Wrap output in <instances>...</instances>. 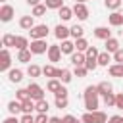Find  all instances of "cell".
<instances>
[{"mask_svg": "<svg viewBox=\"0 0 123 123\" xmlns=\"http://www.w3.org/2000/svg\"><path fill=\"white\" fill-rule=\"evenodd\" d=\"M98 88L96 86H86L85 88V94H83V98H85V108L88 110V111H96L98 110Z\"/></svg>", "mask_w": 123, "mask_h": 123, "instance_id": "cell-1", "label": "cell"}, {"mask_svg": "<svg viewBox=\"0 0 123 123\" xmlns=\"http://www.w3.org/2000/svg\"><path fill=\"white\" fill-rule=\"evenodd\" d=\"M48 25H35L31 31H29V35H31V40H42V38H46L48 37Z\"/></svg>", "mask_w": 123, "mask_h": 123, "instance_id": "cell-2", "label": "cell"}, {"mask_svg": "<svg viewBox=\"0 0 123 123\" xmlns=\"http://www.w3.org/2000/svg\"><path fill=\"white\" fill-rule=\"evenodd\" d=\"M48 48H50V44H46V38H42V40H31V44H29V50L33 54H44V52H48Z\"/></svg>", "mask_w": 123, "mask_h": 123, "instance_id": "cell-3", "label": "cell"}, {"mask_svg": "<svg viewBox=\"0 0 123 123\" xmlns=\"http://www.w3.org/2000/svg\"><path fill=\"white\" fill-rule=\"evenodd\" d=\"M27 90H29V94H31V100H35V102L44 100V90H42L40 85H37V83H29Z\"/></svg>", "mask_w": 123, "mask_h": 123, "instance_id": "cell-4", "label": "cell"}, {"mask_svg": "<svg viewBox=\"0 0 123 123\" xmlns=\"http://www.w3.org/2000/svg\"><path fill=\"white\" fill-rule=\"evenodd\" d=\"M10 65H12V56H10L8 48H2V52H0V71H10Z\"/></svg>", "mask_w": 123, "mask_h": 123, "instance_id": "cell-5", "label": "cell"}, {"mask_svg": "<svg viewBox=\"0 0 123 123\" xmlns=\"http://www.w3.org/2000/svg\"><path fill=\"white\" fill-rule=\"evenodd\" d=\"M88 8H86V4H77L75 2V6H73V15H77V19H81V21H85L86 17H88Z\"/></svg>", "mask_w": 123, "mask_h": 123, "instance_id": "cell-6", "label": "cell"}, {"mask_svg": "<svg viewBox=\"0 0 123 123\" xmlns=\"http://www.w3.org/2000/svg\"><path fill=\"white\" fill-rule=\"evenodd\" d=\"M13 13H15V10H13L10 4H4V6L0 8V21H12Z\"/></svg>", "mask_w": 123, "mask_h": 123, "instance_id": "cell-7", "label": "cell"}, {"mask_svg": "<svg viewBox=\"0 0 123 123\" xmlns=\"http://www.w3.org/2000/svg\"><path fill=\"white\" fill-rule=\"evenodd\" d=\"M85 63H86L85 52H73V54H71V65H73V67H83Z\"/></svg>", "mask_w": 123, "mask_h": 123, "instance_id": "cell-8", "label": "cell"}, {"mask_svg": "<svg viewBox=\"0 0 123 123\" xmlns=\"http://www.w3.org/2000/svg\"><path fill=\"white\" fill-rule=\"evenodd\" d=\"M54 35H56V38H58V40H67V37L71 35V29H67L65 25H56Z\"/></svg>", "mask_w": 123, "mask_h": 123, "instance_id": "cell-9", "label": "cell"}, {"mask_svg": "<svg viewBox=\"0 0 123 123\" xmlns=\"http://www.w3.org/2000/svg\"><path fill=\"white\" fill-rule=\"evenodd\" d=\"M48 60L50 62H60V58H62V48L58 46V44H50V48H48Z\"/></svg>", "mask_w": 123, "mask_h": 123, "instance_id": "cell-10", "label": "cell"}, {"mask_svg": "<svg viewBox=\"0 0 123 123\" xmlns=\"http://www.w3.org/2000/svg\"><path fill=\"white\" fill-rule=\"evenodd\" d=\"M19 27L31 31V29L35 27V17H33V15H21V17H19Z\"/></svg>", "mask_w": 123, "mask_h": 123, "instance_id": "cell-11", "label": "cell"}, {"mask_svg": "<svg viewBox=\"0 0 123 123\" xmlns=\"http://www.w3.org/2000/svg\"><path fill=\"white\" fill-rule=\"evenodd\" d=\"M108 21H110L111 27H121V25H123V13H119V12H111V13L108 15Z\"/></svg>", "mask_w": 123, "mask_h": 123, "instance_id": "cell-12", "label": "cell"}, {"mask_svg": "<svg viewBox=\"0 0 123 123\" xmlns=\"http://www.w3.org/2000/svg\"><path fill=\"white\" fill-rule=\"evenodd\" d=\"M94 37L100 38V40H108V38H111V31L108 27H96L94 29Z\"/></svg>", "mask_w": 123, "mask_h": 123, "instance_id": "cell-13", "label": "cell"}, {"mask_svg": "<svg viewBox=\"0 0 123 123\" xmlns=\"http://www.w3.org/2000/svg\"><path fill=\"white\" fill-rule=\"evenodd\" d=\"M119 48H121V46H119V40H117V38H113V37H111V38H108V40H106V52L115 54Z\"/></svg>", "mask_w": 123, "mask_h": 123, "instance_id": "cell-14", "label": "cell"}, {"mask_svg": "<svg viewBox=\"0 0 123 123\" xmlns=\"http://www.w3.org/2000/svg\"><path fill=\"white\" fill-rule=\"evenodd\" d=\"M8 111H10L12 115H17L19 111H23V104H21L19 100H12V102L8 104Z\"/></svg>", "mask_w": 123, "mask_h": 123, "instance_id": "cell-15", "label": "cell"}, {"mask_svg": "<svg viewBox=\"0 0 123 123\" xmlns=\"http://www.w3.org/2000/svg\"><path fill=\"white\" fill-rule=\"evenodd\" d=\"M58 13H60L62 21H69V19L73 17V8H69V6H63V8H60V10H58Z\"/></svg>", "mask_w": 123, "mask_h": 123, "instance_id": "cell-16", "label": "cell"}, {"mask_svg": "<svg viewBox=\"0 0 123 123\" xmlns=\"http://www.w3.org/2000/svg\"><path fill=\"white\" fill-rule=\"evenodd\" d=\"M96 88H98V94H102V96H106L108 92H111V90H113L111 83H108V81H102V83H98V85H96Z\"/></svg>", "mask_w": 123, "mask_h": 123, "instance_id": "cell-17", "label": "cell"}, {"mask_svg": "<svg viewBox=\"0 0 123 123\" xmlns=\"http://www.w3.org/2000/svg\"><path fill=\"white\" fill-rule=\"evenodd\" d=\"M60 48H62V54H69V56H71V54L75 52V42H71V40H62V46H60Z\"/></svg>", "mask_w": 123, "mask_h": 123, "instance_id": "cell-18", "label": "cell"}, {"mask_svg": "<svg viewBox=\"0 0 123 123\" xmlns=\"http://www.w3.org/2000/svg\"><path fill=\"white\" fill-rule=\"evenodd\" d=\"M42 73H44L46 77H50V79H58L60 69H56L54 65H44V67H42Z\"/></svg>", "mask_w": 123, "mask_h": 123, "instance_id": "cell-19", "label": "cell"}, {"mask_svg": "<svg viewBox=\"0 0 123 123\" xmlns=\"http://www.w3.org/2000/svg\"><path fill=\"white\" fill-rule=\"evenodd\" d=\"M8 79H10L12 83H19V81L23 79V71H21V69H10V71H8Z\"/></svg>", "mask_w": 123, "mask_h": 123, "instance_id": "cell-20", "label": "cell"}, {"mask_svg": "<svg viewBox=\"0 0 123 123\" xmlns=\"http://www.w3.org/2000/svg\"><path fill=\"white\" fill-rule=\"evenodd\" d=\"M108 71L111 77H123V63H111Z\"/></svg>", "mask_w": 123, "mask_h": 123, "instance_id": "cell-21", "label": "cell"}, {"mask_svg": "<svg viewBox=\"0 0 123 123\" xmlns=\"http://www.w3.org/2000/svg\"><path fill=\"white\" fill-rule=\"evenodd\" d=\"M15 48L19 50H27L29 48V38L27 37H15Z\"/></svg>", "mask_w": 123, "mask_h": 123, "instance_id": "cell-22", "label": "cell"}, {"mask_svg": "<svg viewBox=\"0 0 123 123\" xmlns=\"http://www.w3.org/2000/svg\"><path fill=\"white\" fill-rule=\"evenodd\" d=\"M88 46H90V44H88V40H86L85 37L75 40V50H77V52H86V50H88Z\"/></svg>", "mask_w": 123, "mask_h": 123, "instance_id": "cell-23", "label": "cell"}, {"mask_svg": "<svg viewBox=\"0 0 123 123\" xmlns=\"http://www.w3.org/2000/svg\"><path fill=\"white\" fill-rule=\"evenodd\" d=\"M31 54H33V52H31L29 48H27V50H19V52H17V62L29 63V62H31Z\"/></svg>", "mask_w": 123, "mask_h": 123, "instance_id": "cell-24", "label": "cell"}, {"mask_svg": "<svg viewBox=\"0 0 123 123\" xmlns=\"http://www.w3.org/2000/svg\"><path fill=\"white\" fill-rule=\"evenodd\" d=\"M2 46H4V48H12V46H15V37L10 35V33H6V35L2 37Z\"/></svg>", "mask_w": 123, "mask_h": 123, "instance_id": "cell-25", "label": "cell"}, {"mask_svg": "<svg viewBox=\"0 0 123 123\" xmlns=\"http://www.w3.org/2000/svg\"><path fill=\"white\" fill-rule=\"evenodd\" d=\"M46 88H48L50 92H58V90L62 88V81H60V79H50V81L46 83Z\"/></svg>", "mask_w": 123, "mask_h": 123, "instance_id": "cell-26", "label": "cell"}, {"mask_svg": "<svg viewBox=\"0 0 123 123\" xmlns=\"http://www.w3.org/2000/svg\"><path fill=\"white\" fill-rule=\"evenodd\" d=\"M58 79H60L63 85H67V83L73 79V75H71V71H69V69H60V75H58Z\"/></svg>", "mask_w": 123, "mask_h": 123, "instance_id": "cell-27", "label": "cell"}, {"mask_svg": "<svg viewBox=\"0 0 123 123\" xmlns=\"http://www.w3.org/2000/svg\"><path fill=\"white\" fill-rule=\"evenodd\" d=\"M44 6L48 10H60L63 8V0H44Z\"/></svg>", "mask_w": 123, "mask_h": 123, "instance_id": "cell-28", "label": "cell"}, {"mask_svg": "<svg viewBox=\"0 0 123 123\" xmlns=\"http://www.w3.org/2000/svg\"><path fill=\"white\" fill-rule=\"evenodd\" d=\"M46 10H48V8H46L44 4H38V6H35V8H33L31 15H33V17H42V15L46 13Z\"/></svg>", "mask_w": 123, "mask_h": 123, "instance_id": "cell-29", "label": "cell"}, {"mask_svg": "<svg viewBox=\"0 0 123 123\" xmlns=\"http://www.w3.org/2000/svg\"><path fill=\"white\" fill-rule=\"evenodd\" d=\"M110 62H111L110 52H100V54H98V65H106V67H108Z\"/></svg>", "mask_w": 123, "mask_h": 123, "instance_id": "cell-30", "label": "cell"}, {"mask_svg": "<svg viewBox=\"0 0 123 123\" xmlns=\"http://www.w3.org/2000/svg\"><path fill=\"white\" fill-rule=\"evenodd\" d=\"M40 73H42V67H38L37 63H31V65L27 67V75H29V77H38Z\"/></svg>", "mask_w": 123, "mask_h": 123, "instance_id": "cell-31", "label": "cell"}, {"mask_svg": "<svg viewBox=\"0 0 123 123\" xmlns=\"http://www.w3.org/2000/svg\"><path fill=\"white\" fill-rule=\"evenodd\" d=\"M15 98L23 104V102L31 100V94H29V90H27V88H19V90H17V94H15Z\"/></svg>", "mask_w": 123, "mask_h": 123, "instance_id": "cell-32", "label": "cell"}, {"mask_svg": "<svg viewBox=\"0 0 123 123\" xmlns=\"http://www.w3.org/2000/svg\"><path fill=\"white\" fill-rule=\"evenodd\" d=\"M35 110H37L38 113H46V111L50 110V106H48L46 100H38V102H35Z\"/></svg>", "mask_w": 123, "mask_h": 123, "instance_id": "cell-33", "label": "cell"}, {"mask_svg": "<svg viewBox=\"0 0 123 123\" xmlns=\"http://www.w3.org/2000/svg\"><path fill=\"white\" fill-rule=\"evenodd\" d=\"M104 4H106V8H108V10L117 12V10H119V6L123 4V0H104Z\"/></svg>", "mask_w": 123, "mask_h": 123, "instance_id": "cell-34", "label": "cell"}, {"mask_svg": "<svg viewBox=\"0 0 123 123\" xmlns=\"http://www.w3.org/2000/svg\"><path fill=\"white\" fill-rule=\"evenodd\" d=\"M92 115H94V123H108V115L104 111L96 110V111H92Z\"/></svg>", "mask_w": 123, "mask_h": 123, "instance_id": "cell-35", "label": "cell"}, {"mask_svg": "<svg viewBox=\"0 0 123 123\" xmlns=\"http://www.w3.org/2000/svg\"><path fill=\"white\" fill-rule=\"evenodd\" d=\"M104 104H106V108H115V94L113 92H108L104 96Z\"/></svg>", "mask_w": 123, "mask_h": 123, "instance_id": "cell-36", "label": "cell"}, {"mask_svg": "<svg viewBox=\"0 0 123 123\" xmlns=\"http://www.w3.org/2000/svg\"><path fill=\"white\" fill-rule=\"evenodd\" d=\"M83 33H85V31H83L81 25H73V27H71V37H73L75 40H77V38H83Z\"/></svg>", "mask_w": 123, "mask_h": 123, "instance_id": "cell-37", "label": "cell"}, {"mask_svg": "<svg viewBox=\"0 0 123 123\" xmlns=\"http://www.w3.org/2000/svg\"><path fill=\"white\" fill-rule=\"evenodd\" d=\"M98 54H100V52H98L96 46H88V50L85 52V56H86L88 60H98Z\"/></svg>", "mask_w": 123, "mask_h": 123, "instance_id": "cell-38", "label": "cell"}, {"mask_svg": "<svg viewBox=\"0 0 123 123\" xmlns=\"http://www.w3.org/2000/svg\"><path fill=\"white\" fill-rule=\"evenodd\" d=\"M33 110H35V100L23 102V113H33Z\"/></svg>", "mask_w": 123, "mask_h": 123, "instance_id": "cell-39", "label": "cell"}, {"mask_svg": "<svg viewBox=\"0 0 123 123\" xmlns=\"http://www.w3.org/2000/svg\"><path fill=\"white\" fill-rule=\"evenodd\" d=\"M85 67H86L88 71H94V69L98 67V60H88V58H86V63H85Z\"/></svg>", "mask_w": 123, "mask_h": 123, "instance_id": "cell-40", "label": "cell"}, {"mask_svg": "<svg viewBox=\"0 0 123 123\" xmlns=\"http://www.w3.org/2000/svg\"><path fill=\"white\" fill-rule=\"evenodd\" d=\"M81 121H83V123H94V115H92V111H86V113H83Z\"/></svg>", "mask_w": 123, "mask_h": 123, "instance_id": "cell-41", "label": "cell"}, {"mask_svg": "<svg viewBox=\"0 0 123 123\" xmlns=\"http://www.w3.org/2000/svg\"><path fill=\"white\" fill-rule=\"evenodd\" d=\"M19 121H21V123H35V121H37V119H35V117H33V113H23V115H21V119H19Z\"/></svg>", "mask_w": 123, "mask_h": 123, "instance_id": "cell-42", "label": "cell"}, {"mask_svg": "<svg viewBox=\"0 0 123 123\" xmlns=\"http://www.w3.org/2000/svg\"><path fill=\"white\" fill-rule=\"evenodd\" d=\"M113 62H115V63H123V48H119V50L113 54Z\"/></svg>", "mask_w": 123, "mask_h": 123, "instance_id": "cell-43", "label": "cell"}, {"mask_svg": "<svg viewBox=\"0 0 123 123\" xmlns=\"http://www.w3.org/2000/svg\"><path fill=\"white\" fill-rule=\"evenodd\" d=\"M67 94H69V92H67V88H65V86H62L58 92H54V96H56V98H67Z\"/></svg>", "mask_w": 123, "mask_h": 123, "instance_id": "cell-44", "label": "cell"}, {"mask_svg": "<svg viewBox=\"0 0 123 123\" xmlns=\"http://www.w3.org/2000/svg\"><path fill=\"white\" fill-rule=\"evenodd\" d=\"M115 108H119V110H123V92H119V94H115Z\"/></svg>", "mask_w": 123, "mask_h": 123, "instance_id": "cell-45", "label": "cell"}, {"mask_svg": "<svg viewBox=\"0 0 123 123\" xmlns=\"http://www.w3.org/2000/svg\"><path fill=\"white\" fill-rule=\"evenodd\" d=\"M86 73H88V69H86L85 65H83V67H75V75H77V77H85Z\"/></svg>", "mask_w": 123, "mask_h": 123, "instance_id": "cell-46", "label": "cell"}, {"mask_svg": "<svg viewBox=\"0 0 123 123\" xmlns=\"http://www.w3.org/2000/svg\"><path fill=\"white\" fill-rule=\"evenodd\" d=\"M56 108H67V98H56Z\"/></svg>", "mask_w": 123, "mask_h": 123, "instance_id": "cell-47", "label": "cell"}, {"mask_svg": "<svg viewBox=\"0 0 123 123\" xmlns=\"http://www.w3.org/2000/svg\"><path fill=\"white\" fill-rule=\"evenodd\" d=\"M35 119H37L35 123H48V121H50V117H46V113H38Z\"/></svg>", "mask_w": 123, "mask_h": 123, "instance_id": "cell-48", "label": "cell"}, {"mask_svg": "<svg viewBox=\"0 0 123 123\" xmlns=\"http://www.w3.org/2000/svg\"><path fill=\"white\" fill-rule=\"evenodd\" d=\"M63 121H65V123H83L81 119H77V117H73V115H65Z\"/></svg>", "mask_w": 123, "mask_h": 123, "instance_id": "cell-49", "label": "cell"}, {"mask_svg": "<svg viewBox=\"0 0 123 123\" xmlns=\"http://www.w3.org/2000/svg\"><path fill=\"white\" fill-rule=\"evenodd\" d=\"M108 123H123V117H121V115H111V117L108 119Z\"/></svg>", "mask_w": 123, "mask_h": 123, "instance_id": "cell-50", "label": "cell"}, {"mask_svg": "<svg viewBox=\"0 0 123 123\" xmlns=\"http://www.w3.org/2000/svg\"><path fill=\"white\" fill-rule=\"evenodd\" d=\"M2 123H21V121H19V119H17L15 115H10V117H6V119H4Z\"/></svg>", "mask_w": 123, "mask_h": 123, "instance_id": "cell-51", "label": "cell"}, {"mask_svg": "<svg viewBox=\"0 0 123 123\" xmlns=\"http://www.w3.org/2000/svg\"><path fill=\"white\" fill-rule=\"evenodd\" d=\"M48 123H65V121H63L62 117H50V121H48Z\"/></svg>", "mask_w": 123, "mask_h": 123, "instance_id": "cell-52", "label": "cell"}, {"mask_svg": "<svg viewBox=\"0 0 123 123\" xmlns=\"http://www.w3.org/2000/svg\"><path fill=\"white\" fill-rule=\"evenodd\" d=\"M25 2H27V4H29V6H33V8H35V6H38V4H40V0H25Z\"/></svg>", "mask_w": 123, "mask_h": 123, "instance_id": "cell-53", "label": "cell"}, {"mask_svg": "<svg viewBox=\"0 0 123 123\" xmlns=\"http://www.w3.org/2000/svg\"><path fill=\"white\" fill-rule=\"evenodd\" d=\"M85 2H86V0H77V4H85Z\"/></svg>", "mask_w": 123, "mask_h": 123, "instance_id": "cell-54", "label": "cell"}, {"mask_svg": "<svg viewBox=\"0 0 123 123\" xmlns=\"http://www.w3.org/2000/svg\"><path fill=\"white\" fill-rule=\"evenodd\" d=\"M2 2H6V0H2Z\"/></svg>", "mask_w": 123, "mask_h": 123, "instance_id": "cell-55", "label": "cell"}]
</instances>
